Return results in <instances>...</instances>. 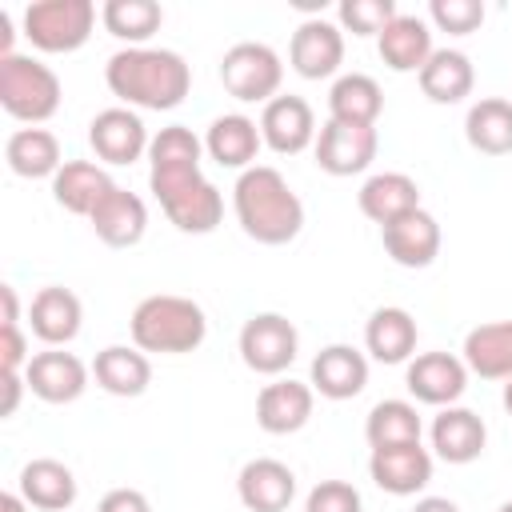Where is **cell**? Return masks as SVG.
Masks as SVG:
<instances>
[{"label": "cell", "mask_w": 512, "mask_h": 512, "mask_svg": "<svg viewBox=\"0 0 512 512\" xmlns=\"http://www.w3.org/2000/svg\"><path fill=\"white\" fill-rule=\"evenodd\" d=\"M200 160L204 140L188 124H168L148 144V188L164 216L188 236H204L224 220V196L204 176Z\"/></svg>", "instance_id": "obj_1"}, {"label": "cell", "mask_w": 512, "mask_h": 512, "mask_svg": "<svg viewBox=\"0 0 512 512\" xmlns=\"http://www.w3.org/2000/svg\"><path fill=\"white\" fill-rule=\"evenodd\" d=\"M104 84L124 108L172 112L192 88V68L172 48H120L104 64Z\"/></svg>", "instance_id": "obj_2"}, {"label": "cell", "mask_w": 512, "mask_h": 512, "mask_svg": "<svg viewBox=\"0 0 512 512\" xmlns=\"http://www.w3.org/2000/svg\"><path fill=\"white\" fill-rule=\"evenodd\" d=\"M232 212L248 240L280 248L292 244L304 228V200L272 164H252L232 184Z\"/></svg>", "instance_id": "obj_3"}, {"label": "cell", "mask_w": 512, "mask_h": 512, "mask_svg": "<svg viewBox=\"0 0 512 512\" xmlns=\"http://www.w3.org/2000/svg\"><path fill=\"white\" fill-rule=\"evenodd\" d=\"M132 344L140 352H160V356H184L196 352L208 336V316L192 296L176 292H152L132 308L128 320Z\"/></svg>", "instance_id": "obj_4"}, {"label": "cell", "mask_w": 512, "mask_h": 512, "mask_svg": "<svg viewBox=\"0 0 512 512\" xmlns=\"http://www.w3.org/2000/svg\"><path fill=\"white\" fill-rule=\"evenodd\" d=\"M60 76L24 52H12L0 60V108L20 124H44L60 112Z\"/></svg>", "instance_id": "obj_5"}, {"label": "cell", "mask_w": 512, "mask_h": 512, "mask_svg": "<svg viewBox=\"0 0 512 512\" xmlns=\"http://www.w3.org/2000/svg\"><path fill=\"white\" fill-rule=\"evenodd\" d=\"M220 84L240 104H268V100L280 96L284 60L272 44L240 40L220 56Z\"/></svg>", "instance_id": "obj_6"}, {"label": "cell", "mask_w": 512, "mask_h": 512, "mask_svg": "<svg viewBox=\"0 0 512 512\" xmlns=\"http://www.w3.org/2000/svg\"><path fill=\"white\" fill-rule=\"evenodd\" d=\"M96 28L92 0H36L24 8V36L40 52H76Z\"/></svg>", "instance_id": "obj_7"}, {"label": "cell", "mask_w": 512, "mask_h": 512, "mask_svg": "<svg viewBox=\"0 0 512 512\" xmlns=\"http://www.w3.org/2000/svg\"><path fill=\"white\" fill-rule=\"evenodd\" d=\"M236 348L244 368H252L256 376H280L300 352V332L284 312H256L244 320Z\"/></svg>", "instance_id": "obj_8"}, {"label": "cell", "mask_w": 512, "mask_h": 512, "mask_svg": "<svg viewBox=\"0 0 512 512\" xmlns=\"http://www.w3.org/2000/svg\"><path fill=\"white\" fill-rule=\"evenodd\" d=\"M316 164L328 176H360L368 172V164L380 152V136L376 128H360V124H340V120H324L316 132Z\"/></svg>", "instance_id": "obj_9"}, {"label": "cell", "mask_w": 512, "mask_h": 512, "mask_svg": "<svg viewBox=\"0 0 512 512\" xmlns=\"http://www.w3.org/2000/svg\"><path fill=\"white\" fill-rule=\"evenodd\" d=\"M468 364L456 352H420L408 360L404 368V388L416 404H432V408H448L464 396L468 388Z\"/></svg>", "instance_id": "obj_10"}, {"label": "cell", "mask_w": 512, "mask_h": 512, "mask_svg": "<svg viewBox=\"0 0 512 512\" xmlns=\"http://www.w3.org/2000/svg\"><path fill=\"white\" fill-rule=\"evenodd\" d=\"M288 64L304 80L336 76L340 64H344V28L324 20V16L300 20L296 32H292V44H288Z\"/></svg>", "instance_id": "obj_11"}, {"label": "cell", "mask_w": 512, "mask_h": 512, "mask_svg": "<svg viewBox=\"0 0 512 512\" xmlns=\"http://www.w3.org/2000/svg\"><path fill=\"white\" fill-rule=\"evenodd\" d=\"M24 380H28V392L44 404H72L84 396L88 380H92V368L76 356V352H64V348H44L28 360L24 368Z\"/></svg>", "instance_id": "obj_12"}, {"label": "cell", "mask_w": 512, "mask_h": 512, "mask_svg": "<svg viewBox=\"0 0 512 512\" xmlns=\"http://www.w3.org/2000/svg\"><path fill=\"white\" fill-rule=\"evenodd\" d=\"M88 144L104 164H136L140 156H148L152 136H148V128H144L136 108L116 104V108H104V112L92 116Z\"/></svg>", "instance_id": "obj_13"}, {"label": "cell", "mask_w": 512, "mask_h": 512, "mask_svg": "<svg viewBox=\"0 0 512 512\" xmlns=\"http://www.w3.org/2000/svg\"><path fill=\"white\" fill-rule=\"evenodd\" d=\"M432 468H436V456L424 444L372 448V456H368V476L388 496H416V492H424L428 480H432Z\"/></svg>", "instance_id": "obj_14"}, {"label": "cell", "mask_w": 512, "mask_h": 512, "mask_svg": "<svg viewBox=\"0 0 512 512\" xmlns=\"http://www.w3.org/2000/svg\"><path fill=\"white\" fill-rule=\"evenodd\" d=\"M428 440H432V456H440L444 464H472L488 448V424L472 408L448 404L432 416Z\"/></svg>", "instance_id": "obj_15"}, {"label": "cell", "mask_w": 512, "mask_h": 512, "mask_svg": "<svg viewBox=\"0 0 512 512\" xmlns=\"http://www.w3.org/2000/svg\"><path fill=\"white\" fill-rule=\"evenodd\" d=\"M316 112H312V104L304 100V96H276V100H268L264 104V112H260V136H264V144L272 148V152H280V156H296V152H304L308 144H316Z\"/></svg>", "instance_id": "obj_16"}, {"label": "cell", "mask_w": 512, "mask_h": 512, "mask_svg": "<svg viewBox=\"0 0 512 512\" xmlns=\"http://www.w3.org/2000/svg\"><path fill=\"white\" fill-rule=\"evenodd\" d=\"M312 408H316L312 384L280 376V380L260 388V396H256V424L268 436H292V432H300L312 420Z\"/></svg>", "instance_id": "obj_17"}, {"label": "cell", "mask_w": 512, "mask_h": 512, "mask_svg": "<svg viewBox=\"0 0 512 512\" xmlns=\"http://www.w3.org/2000/svg\"><path fill=\"white\" fill-rule=\"evenodd\" d=\"M308 384L324 400H352V396H360L364 384H368V352H360L352 344H324L312 356Z\"/></svg>", "instance_id": "obj_18"}, {"label": "cell", "mask_w": 512, "mask_h": 512, "mask_svg": "<svg viewBox=\"0 0 512 512\" xmlns=\"http://www.w3.org/2000/svg\"><path fill=\"white\" fill-rule=\"evenodd\" d=\"M236 496L248 512H284L296 500V472L276 456H256L240 468Z\"/></svg>", "instance_id": "obj_19"}, {"label": "cell", "mask_w": 512, "mask_h": 512, "mask_svg": "<svg viewBox=\"0 0 512 512\" xmlns=\"http://www.w3.org/2000/svg\"><path fill=\"white\" fill-rule=\"evenodd\" d=\"M380 240H384V252L392 264L400 268H428L436 256H440V224L428 208H416L392 224L380 228Z\"/></svg>", "instance_id": "obj_20"}, {"label": "cell", "mask_w": 512, "mask_h": 512, "mask_svg": "<svg viewBox=\"0 0 512 512\" xmlns=\"http://www.w3.org/2000/svg\"><path fill=\"white\" fill-rule=\"evenodd\" d=\"M28 324H32V336L48 348H64L80 336V324H84V304L72 288H60V284H48L32 296L28 304Z\"/></svg>", "instance_id": "obj_21"}, {"label": "cell", "mask_w": 512, "mask_h": 512, "mask_svg": "<svg viewBox=\"0 0 512 512\" xmlns=\"http://www.w3.org/2000/svg\"><path fill=\"white\" fill-rule=\"evenodd\" d=\"M88 224H92L96 240H104L108 248H132V244H140L144 232H148V204H144L136 192H128V188L116 184V188L92 208Z\"/></svg>", "instance_id": "obj_22"}, {"label": "cell", "mask_w": 512, "mask_h": 512, "mask_svg": "<svg viewBox=\"0 0 512 512\" xmlns=\"http://www.w3.org/2000/svg\"><path fill=\"white\" fill-rule=\"evenodd\" d=\"M264 148V136H260V120L244 116V112H224L208 124L204 132V152L220 164V168H252L256 156Z\"/></svg>", "instance_id": "obj_23"}, {"label": "cell", "mask_w": 512, "mask_h": 512, "mask_svg": "<svg viewBox=\"0 0 512 512\" xmlns=\"http://www.w3.org/2000/svg\"><path fill=\"white\" fill-rule=\"evenodd\" d=\"M416 316L400 304H384L364 324V352L376 364H408L416 356Z\"/></svg>", "instance_id": "obj_24"}, {"label": "cell", "mask_w": 512, "mask_h": 512, "mask_svg": "<svg viewBox=\"0 0 512 512\" xmlns=\"http://www.w3.org/2000/svg\"><path fill=\"white\" fill-rule=\"evenodd\" d=\"M92 380L108 392V396H120V400H132V396H144L148 384H152V360L148 352H140L136 344H108L96 352L92 360Z\"/></svg>", "instance_id": "obj_25"}, {"label": "cell", "mask_w": 512, "mask_h": 512, "mask_svg": "<svg viewBox=\"0 0 512 512\" xmlns=\"http://www.w3.org/2000/svg\"><path fill=\"white\" fill-rule=\"evenodd\" d=\"M16 492L40 512H68L76 504V476H72V468L64 460L36 456V460H28L20 468Z\"/></svg>", "instance_id": "obj_26"}, {"label": "cell", "mask_w": 512, "mask_h": 512, "mask_svg": "<svg viewBox=\"0 0 512 512\" xmlns=\"http://www.w3.org/2000/svg\"><path fill=\"white\" fill-rule=\"evenodd\" d=\"M356 204L372 224L384 228V224H392V220H400V216L420 208V184L408 172H376V176H368L360 184Z\"/></svg>", "instance_id": "obj_27"}, {"label": "cell", "mask_w": 512, "mask_h": 512, "mask_svg": "<svg viewBox=\"0 0 512 512\" xmlns=\"http://www.w3.org/2000/svg\"><path fill=\"white\" fill-rule=\"evenodd\" d=\"M460 360L480 380H508L512 376V320H488L468 328Z\"/></svg>", "instance_id": "obj_28"}, {"label": "cell", "mask_w": 512, "mask_h": 512, "mask_svg": "<svg viewBox=\"0 0 512 512\" xmlns=\"http://www.w3.org/2000/svg\"><path fill=\"white\" fill-rule=\"evenodd\" d=\"M376 52H380V60H384L392 72H420V68L428 64V56L436 52V48H432V28H428V20L408 16V12H396V20L376 36Z\"/></svg>", "instance_id": "obj_29"}, {"label": "cell", "mask_w": 512, "mask_h": 512, "mask_svg": "<svg viewBox=\"0 0 512 512\" xmlns=\"http://www.w3.org/2000/svg\"><path fill=\"white\" fill-rule=\"evenodd\" d=\"M116 188V180L92 160H64L52 176V200L72 216H92V208Z\"/></svg>", "instance_id": "obj_30"}, {"label": "cell", "mask_w": 512, "mask_h": 512, "mask_svg": "<svg viewBox=\"0 0 512 512\" xmlns=\"http://www.w3.org/2000/svg\"><path fill=\"white\" fill-rule=\"evenodd\" d=\"M416 80H420V92L432 104H460L464 96H472L476 68L468 60V52H460V48H436L428 56V64L416 72Z\"/></svg>", "instance_id": "obj_31"}, {"label": "cell", "mask_w": 512, "mask_h": 512, "mask_svg": "<svg viewBox=\"0 0 512 512\" xmlns=\"http://www.w3.org/2000/svg\"><path fill=\"white\" fill-rule=\"evenodd\" d=\"M380 112H384V92L368 72H344V76L332 80V88H328V120L376 128Z\"/></svg>", "instance_id": "obj_32"}, {"label": "cell", "mask_w": 512, "mask_h": 512, "mask_svg": "<svg viewBox=\"0 0 512 512\" xmlns=\"http://www.w3.org/2000/svg\"><path fill=\"white\" fill-rule=\"evenodd\" d=\"M4 160H8V168L16 172V176H24V180H52L56 172H60V140H56V132H48V128H40V124H32V128H16L12 136H8V144H4Z\"/></svg>", "instance_id": "obj_33"}, {"label": "cell", "mask_w": 512, "mask_h": 512, "mask_svg": "<svg viewBox=\"0 0 512 512\" xmlns=\"http://www.w3.org/2000/svg\"><path fill=\"white\" fill-rule=\"evenodd\" d=\"M464 140L484 156H508L512 152V100L480 96L464 116Z\"/></svg>", "instance_id": "obj_34"}, {"label": "cell", "mask_w": 512, "mask_h": 512, "mask_svg": "<svg viewBox=\"0 0 512 512\" xmlns=\"http://www.w3.org/2000/svg\"><path fill=\"white\" fill-rule=\"evenodd\" d=\"M100 24L128 48H144L164 24V8L156 0H104Z\"/></svg>", "instance_id": "obj_35"}, {"label": "cell", "mask_w": 512, "mask_h": 512, "mask_svg": "<svg viewBox=\"0 0 512 512\" xmlns=\"http://www.w3.org/2000/svg\"><path fill=\"white\" fill-rule=\"evenodd\" d=\"M424 424L412 400H380L372 404L364 420V440L368 448H392V444H420Z\"/></svg>", "instance_id": "obj_36"}, {"label": "cell", "mask_w": 512, "mask_h": 512, "mask_svg": "<svg viewBox=\"0 0 512 512\" xmlns=\"http://www.w3.org/2000/svg\"><path fill=\"white\" fill-rule=\"evenodd\" d=\"M392 20H396L392 0H340L336 8V24L352 36H380Z\"/></svg>", "instance_id": "obj_37"}, {"label": "cell", "mask_w": 512, "mask_h": 512, "mask_svg": "<svg viewBox=\"0 0 512 512\" xmlns=\"http://www.w3.org/2000/svg\"><path fill=\"white\" fill-rule=\"evenodd\" d=\"M428 20L448 36H468L484 24V4L480 0H432Z\"/></svg>", "instance_id": "obj_38"}, {"label": "cell", "mask_w": 512, "mask_h": 512, "mask_svg": "<svg viewBox=\"0 0 512 512\" xmlns=\"http://www.w3.org/2000/svg\"><path fill=\"white\" fill-rule=\"evenodd\" d=\"M304 512H364V500L348 480H320L304 496Z\"/></svg>", "instance_id": "obj_39"}, {"label": "cell", "mask_w": 512, "mask_h": 512, "mask_svg": "<svg viewBox=\"0 0 512 512\" xmlns=\"http://www.w3.org/2000/svg\"><path fill=\"white\" fill-rule=\"evenodd\" d=\"M28 340L20 324H0V372H24L28 368Z\"/></svg>", "instance_id": "obj_40"}, {"label": "cell", "mask_w": 512, "mask_h": 512, "mask_svg": "<svg viewBox=\"0 0 512 512\" xmlns=\"http://www.w3.org/2000/svg\"><path fill=\"white\" fill-rule=\"evenodd\" d=\"M96 512H152V504L140 488H112V492L100 496Z\"/></svg>", "instance_id": "obj_41"}, {"label": "cell", "mask_w": 512, "mask_h": 512, "mask_svg": "<svg viewBox=\"0 0 512 512\" xmlns=\"http://www.w3.org/2000/svg\"><path fill=\"white\" fill-rule=\"evenodd\" d=\"M0 376H4V404H0V416H12V412L20 408V396H24L28 380H24V372H0Z\"/></svg>", "instance_id": "obj_42"}, {"label": "cell", "mask_w": 512, "mask_h": 512, "mask_svg": "<svg viewBox=\"0 0 512 512\" xmlns=\"http://www.w3.org/2000/svg\"><path fill=\"white\" fill-rule=\"evenodd\" d=\"M412 512H460V504L448 500V496H420Z\"/></svg>", "instance_id": "obj_43"}, {"label": "cell", "mask_w": 512, "mask_h": 512, "mask_svg": "<svg viewBox=\"0 0 512 512\" xmlns=\"http://www.w3.org/2000/svg\"><path fill=\"white\" fill-rule=\"evenodd\" d=\"M0 300H4V324H20V300H16V288L12 284L0 288Z\"/></svg>", "instance_id": "obj_44"}, {"label": "cell", "mask_w": 512, "mask_h": 512, "mask_svg": "<svg viewBox=\"0 0 512 512\" xmlns=\"http://www.w3.org/2000/svg\"><path fill=\"white\" fill-rule=\"evenodd\" d=\"M12 36H16V32H12V16L0 12V60L12 56Z\"/></svg>", "instance_id": "obj_45"}, {"label": "cell", "mask_w": 512, "mask_h": 512, "mask_svg": "<svg viewBox=\"0 0 512 512\" xmlns=\"http://www.w3.org/2000/svg\"><path fill=\"white\" fill-rule=\"evenodd\" d=\"M28 508H32V504H28L20 492H4V496H0V512H28Z\"/></svg>", "instance_id": "obj_46"}, {"label": "cell", "mask_w": 512, "mask_h": 512, "mask_svg": "<svg viewBox=\"0 0 512 512\" xmlns=\"http://www.w3.org/2000/svg\"><path fill=\"white\" fill-rule=\"evenodd\" d=\"M500 400H504V412H508V416H512V376H508V380H504V396H500Z\"/></svg>", "instance_id": "obj_47"}, {"label": "cell", "mask_w": 512, "mask_h": 512, "mask_svg": "<svg viewBox=\"0 0 512 512\" xmlns=\"http://www.w3.org/2000/svg\"><path fill=\"white\" fill-rule=\"evenodd\" d=\"M496 512H512V500H504V504H500V508H496Z\"/></svg>", "instance_id": "obj_48"}]
</instances>
